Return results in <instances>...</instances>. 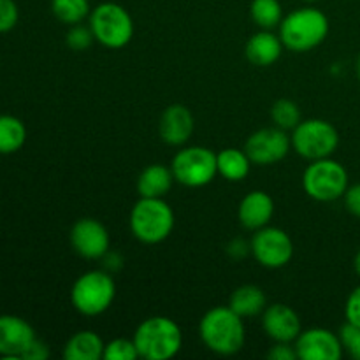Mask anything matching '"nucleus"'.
I'll return each instance as SVG.
<instances>
[{"mask_svg":"<svg viewBox=\"0 0 360 360\" xmlns=\"http://www.w3.org/2000/svg\"><path fill=\"white\" fill-rule=\"evenodd\" d=\"M199 334L202 343L218 355H234L241 352L246 341L245 323L231 306H217L200 319Z\"/></svg>","mask_w":360,"mask_h":360,"instance_id":"obj_1","label":"nucleus"},{"mask_svg":"<svg viewBox=\"0 0 360 360\" xmlns=\"http://www.w3.org/2000/svg\"><path fill=\"white\" fill-rule=\"evenodd\" d=\"M134 343L141 359L169 360L179 354L183 333L178 323L167 316H150L134 333Z\"/></svg>","mask_w":360,"mask_h":360,"instance_id":"obj_2","label":"nucleus"},{"mask_svg":"<svg viewBox=\"0 0 360 360\" xmlns=\"http://www.w3.org/2000/svg\"><path fill=\"white\" fill-rule=\"evenodd\" d=\"M329 34V20L316 7H301L280 23V39L290 51L306 53L322 44Z\"/></svg>","mask_w":360,"mask_h":360,"instance_id":"obj_3","label":"nucleus"},{"mask_svg":"<svg viewBox=\"0 0 360 360\" xmlns=\"http://www.w3.org/2000/svg\"><path fill=\"white\" fill-rule=\"evenodd\" d=\"M174 229V211L164 199L141 197L130 211V231L144 245H158Z\"/></svg>","mask_w":360,"mask_h":360,"instance_id":"obj_4","label":"nucleus"},{"mask_svg":"<svg viewBox=\"0 0 360 360\" xmlns=\"http://www.w3.org/2000/svg\"><path fill=\"white\" fill-rule=\"evenodd\" d=\"M116 295L115 280L104 271L81 274L70 290V302L84 316H98L111 308Z\"/></svg>","mask_w":360,"mask_h":360,"instance_id":"obj_5","label":"nucleus"},{"mask_svg":"<svg viewBox=\"0 0 360 360\" xmlns=\"http://www.w3.org/2000/svg\"><path fill=\"white\" fill-rule=\"evenodd\" d=\"M95 41L109 49L125 48L134 37V21L129 11L115 2H102L90 13Z\"/></svg>","mask_w":360,"mask_h":360,"instance_id":"obj_6","label":"nucleus"},{"mask_svg":"<svg viewBox=\"0 0 360 360\" xmlns=\"http://www.w3.org/2000/svg\"><path fill=\"white\" fill-rule=\"evenodd\" d=\"M302 188L319 202H333L347 192L348 172L330 157L313 160L302 174Z\"/></svg>","mask_w":360,"mask_h":360,"instance_id":"obj_7","label":"nucleus"},{"mask_svg":"<svg viewBox=\"0 0 360 360\" xmlns=\"http://www.w3.org/2000/svg\"><path fill=\"white\" fill-rule=\"evenodd\" d=\"M292 148L306 160L329 158L340 146V134L333 123L311 118L299 123L292 134Z\"/></svg>","mask_w":360,"mask_h":360,"instance_id":"obj_8","label":"nucleus"},{"mask_svg":"<svg viewBox=\"0 0 360 360\" xmlns=\"http://www.w3.org/2000/svg\"><path fill=\"white\" fill-rule=\"evenodd\" d=\"M171 171L181 185L190 188L206 186L218 174L217 153L204 146L183 148L172 158Z\"/></svg>","mask_w":360,"mask_h":360,"instance_id":"obj_9","label":"nucleus"},{"mask_svg":"<svg viewBox=\"0 0 360 360\" xmlns=\"http://www.w3.org/2000/svg\"><path fill=\"white\" fill-rule=\"evenodd\" d=\"M250 246L257 262L267 269L285 267L294 257V243L290 236L281 229L269 225L255 231Z\"/></svg>","mask_w":360,"mask_h":360,"instance_id":"obj_10","label":"nucleus"},{"mask_svg":"<svg viewBox=\"0 0 360 360\" xmlns=\"http://www.w3.org/2000/svg\"><path fill=\"white\" fill-rule=\"evenodd\" d=\"M292 148V137L280 127H267L253 132L245 144V151L255 165H274L283 160Z\"/></svg>","mask_w":360,"mask_h":360,"instance_id":"obj_11","label":"nucleus"},{"mask_svg":"<svg viewBox=\"0 0 360 360\" xmlns=\"http://www.w3.org/2000/svg\"><path fill=\"white\" fill-rule=\"evenodd\" d=\"M70 245L77 255L97 260L108 255L111 238L104 224L95 218H81L70 229Z\"/></svg>","mask_w":360,"mask_h":360,"instance_id":"obj_12","label":"nucleus"},{"mask_svg":"<svg viewBox=\"0 0 360 360\" xmlns=\"http://www.w3.org/2000/svg\"><path fill=\"white\" fill-rule=\"evenodd\" d=\"M294 345L301 360H340L343 357L340 336L322 327L301 330Z\"/></svg>","mask_w":360,"mask_h":360,"instance_id":"obj_13","label":"nucleus"},{"mask_svg":"<svg viewBox=\"0 0 360 360\" xmlns=\"http://www.w3.org/2000/svg\"><path fill=\"white\" fill-rule=\"evenodd\" d=\"M262 327L274 343H294L301 334V319L287 304H271L262 313Z\"/></svg>","mask_w":360,"mask_h":360,"instance_id":"obj_14","label":"nucleus"},{"mask_svg":"<svg viewBox=\"0 0 360 360\" xmlns=\"http://www.w3.org/2000/svg\"><path fill=\"white\" fill-rule=\"evenodd\" d=\"M34 340L35 333L27 320L16 315L0 316V355L7 359H21Z\"/></svg>","mask_w":360,"mask_h":360,"instance_id":"obj_15","label":"nucleus"},{"mask_svg":"<svg viewBox=\"0 0 360 360\" xmlns=\"http://www.w3.org/2000/svg\"><path fill=\"white\" fill-rule=\"evenodd\" d=\"M158 129H160V137L164 143L171 146H183L192 137L195 120L188 108L181 104H172L162 112Z\"/></svg>","mask_w":360,"mask_h":360,"instance_id":"obj_16","label":"nucleus"},{"mask_svg":"<svg viewBox=\"0 0 360 360\" xmlns=\"http://www.w3.org/2000/svg\"><path fill=\"white\" fill-rule=\"evenodd\" d=\"M273 214L274 200L271 199L269 193L262 192V190H255V192H250L248 195L243 197L238 210V217L243 227L253 232L267 227L269 221L273 220Z\"/></svg>","mask_w":360,"mask_h":360,"instance_id":"obj_17","label":"nucleus"},{"mask_svg":"<svg viewBox=\"0 0 360 360\" xmlns=\"http://www.w3.org/2000/svg\"><path fill=\"white\" fill-rule=\"evenodd\" d=\"M283 48L280 35H274L271 30H260L248 39L245 55L253 65L269 67L280 60Z\"/></svg>","mask_w":360,"mask_h":360,"instance_id":"obj_18","label":"nucleus"},{"mask_svg":"<svg viewBox=\"0 0 360 360\" xmlns=\"http://www.w3.org/2000/svg\"><path fill=\"white\" fill-rule=\"evenodd\" d=\"M174 181L176 179L171 167H165L162 164H151L137 178V193L141 197H150V199H164Z\"/></svg>","mask_w":360,"mask_h":360,"instance_id":"obj_19","label":"nucleus"},{"mask_svg":"<svg viewBox=\"0 0 360 360\" xmlns=\"http://www.w3.org/2000/svg\"><path fill=\"white\" fill-rule=\"evenodd\" d=\"M104 341L94 330H79L63 347L65 360H98L104 355Z\"/></svg>","mask_w":360,"mask_h":360,"instance_id":"obj_20","label":"nucleus"},{"mask_svg":"<svg viewBox=\"0 0 360 360\" xmlns=\"http://www.w3.org/2000/svg\"><path fill=\"white\" fill-rule=\"evenodd\" d=\"M266 304V294L257 285H243V287L236 288L231 295V301H229V306L243 319L264 313Z\"/></svg>","mask_w":360,"mask_h":360,"instance_id":"obj_21","label":"nucleus"},{"mask_svg":"<svg viewBox=\"0 0 360 360\" xmlns=\"http://www.w3.org/2000/svg\"><path fill=\"white\" fill-rule=\"evenodd\" d=\"M218 174L224 176L229 181H243L250 174L252 160L245 150L238 148H227V150L217 153Z\"/></svg>","mask_w":360,"mask_h":360,"instance_id":"obj_22","label":"nucleus"},{"mask_svg":"<svg viewBox=\"0 0 360 360\" xmlns=\"http://www.w3.org/2000/svg\"><path fill=\"white\" fill-rule=\"evenodd\" d=\"M27 141V129L16 116L0 115V155L16 153Z\"/></svg>","mask_w":360,"mask_h":360,"instance_id":"obj_23","label":"nucleus"},{"mask_svg":"<svg viewBox=\"0 0 360 360\" xmlns=\"http://www.w3.org/2000/svg\"><path fill=\"white\" fill-rule=\"evenodd\" d=\"M250 14L262 30H271L283 21L280 0H253L250 6Z\"/></svg>","mask_w":360,"mask_h":360,"instance_id":"obj_24","label":"nucleus"},{"mask_svg":"<svg viewBox=\"0 0 360 360\" xmlns=\"http://www.w3.org/2000/svg\"><path fill=\"white\" fill-rule=\"evenodd\" d=\"M51 11L56 20L72 27L90 18L91 7L88 0H51Z\"/></svg>","mask_w":360,"mask_h":360,"instance_id":"obj_25","label":"nucleus"},{"mask_svg":"<svg viewBox=\"0 0 360 360\" xmlns=\"http://www.w3.org/2000/svg\"><path fill=\"white\" fill-rule=\"evenodd\" d=\"M271 118H273L274 125L283 130H294L302 122L299 105L288 98H280L274 102L271 108Z\"/></svg>","mask_w":360,"mask_h":360,"instance_id":"obj_26","label":"nucleus"},{"mask_svg":"<svg viewBox=\"0 0 360 360\" xmlns=\"http://www.w3.org/2000/svg\"><path fill=\"white\" fill-rule=\"evenodd\" d=\"M139 357L134 340H125V338H116L104 345V360H136Z\"/></svg>","mask_w":360,"mask_h":360,"instance_id":"obj_27","label":"nucleus"},{"mask_svg":"<svg viewBox=\"0 0 360 360\" xmlns=\"http://www.w3.org/2000/svg\"><path fill=\"white\" fill-rule=\"evenodd\" d=\"M94 41L95 35L94 32H91L90 25H88V27H83L81 23L72 25L65 35L67 46H69L70 49H74V51H84V49L90 48Z\"/></svg>","mask_w":360,"mask_h":360,"instance_id":"obj_28","label":"nucleus"},{"mask_svg":"<svg viewBox=\"0 0 360 360\" xmlns=\"http://www.w3.org/2000/svg\"><path fill=\"white\" fill-rule=\"evenodd\" d=\"M340 340L343 345V350L350 355L352 359L360 360V327L345 323L340 330Z\"/></svg>","mask_w":360,"mask_h":360,"instance_id":"obj_29","label":"nucleus"},{"mask_svg":"<svg viewBox=\"0 0 360 360\" xmlns=\"http://www.w3.org/2000/svg\"><path fill=\"white\" fill-rule=\"evenodd\" d=\"M20 11L14 0H0V34L9 32L16 27Z\"/></svg>","mask_w":360,"mask_h":360,"instance_id":"obj_30","label":"nucleus"},{"mask_svg":"<svg viewBox=\"0 0 360 360\" xmlns=\"http://www.w3.org/2000/svg\"><path fill=\"white\" fill-rule=\"evenodd\" d=\"M345 316L348 323L360 327V287L348 295V301L345 304Z\"/></svg>","mask_w":360,"mask_h":360,"instance_id":"obj_31","label":"nucleus"},{"mask_svg":"<svg viewBox=\"0 0 360 360\" xmlns=\"http://www.w3.org/2000/svg\"><path fill=\"white\" fill-rule=\"evenodd\" d=\"M267 357L271 360H295L297 357V350H295V345L292 347V343H274V347L271 348Z\"/></svg>","mask_w":360,"mask_h":360,"instance_id":"obj_32","label":"nucleus"},{"mask_svg":"<svg viewBox=\"0 0 360 360\" xmlns=\"http://www.w3.org/2000/svg\"><path fill=\"white\" fill-rule=\"evenodd\" d=\"M343 199H345V207L348 210V213H352L354 217L360 218V183L359 185L348 186Z\"/></svg>","mask_w":360,"mask_h":360,"instance_id":"obj_33","label":"nucleus"},{"mask_svg":"<svg viewBox=\"0 0 360 360\" xmlns=\"http://www.w3.org/2000/svg\"><path fill=\"white\" fill-rule=\"evenodd\" d=\"M48 357H49L48 345H46L44 341L37 340V338L32 341V345L27 348V352L21 355V359H25V360H44Z\"/></svg>","mask_w":360,"mask_h":360,"instance_id":"obj_34","label":"nucleus"},{"mask_svg":"<svg viewBox=\"0 0 360 360\" xmlns=\"http://www.w3.org/2000/svg\"><path fill=\"white\" fill-rule=\"evenodd\" d=\"M354 267H355V273L360 276V250L357 252V255H355V260H354Z\"/></svg>","mask_w":360,"mask_h":360,"instance_id":"obj_35","label":"nucleus"},{"mask_svg":"<svg viewBox=\"0 0 360 360\" xmlns=\"http://www.w3.org/2000/svg\"><path fill=\"white\" fill-rule=\"evenodd\" d=\"M357 76H359V81H360V55L357 58Z\"/></svg>","mask_w":360,"mask_h":360,"instance_id":"obj_36","label":"nucleus"},{"mask_svg":"<svg viewBox=\"0 0 360 360\" xmlns=\"http://www.w3.org/2000/svg\"><path fill=\"white\" fill-rule=\"evenodd\" d=\"M304 2H316V0H304Z\"/></svg>","mask_w":360,"mask_h":360,"instance_id":"obj_37","label":"nucleus"}]
</instances>
